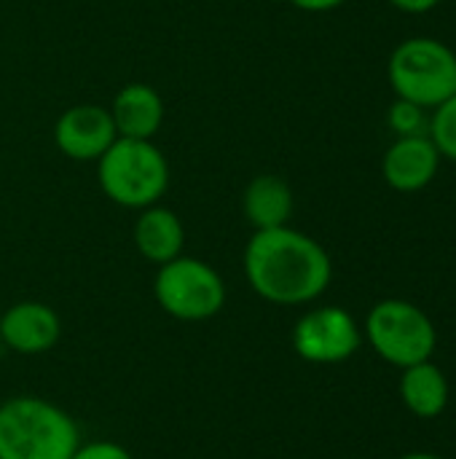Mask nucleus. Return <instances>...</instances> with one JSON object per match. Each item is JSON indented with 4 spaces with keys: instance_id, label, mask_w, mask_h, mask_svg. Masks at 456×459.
Here are the masks:
<instances>
[{
    "instance_id": "1",
    "label": "nucleus",
    "mask_w": 456,
    "mask_h": 459,
    "mask_svg": "<svg viewBox=\"0 0 456 459\" xmlns=\"http://www.w3.org/2000/svg\"><path fill=\"white\" fill-rule=\"evenodd\" d=\"M245 277L263 301L304 307L328 290L333 264L314 237L280 226L250 237L245 247Z\"/></svg>"
},
{
    "instance_id": "2",
    "label": "nucleus",
    "mask_w": 456,
    "mask_h": 459,
    "mask_svg": "<svg viewBox=\"0 0 456 459\" xmlns=\"http://www.w3.org/2000/svg\"><path fill=\"white\" fill-rule=\"evenodd\" d=\"M81 446L73 417L38 395L0 403V459H70Z\"/></svg>"
},
{
    "instance_id": "3",
    "label": "nucleus",
    "mask_w": 456,
    "mask_h": 459,
    "mask_svg": "<svg viewBox=\"0 0 456 459\" xmlns=\"http://www.w3.org/2000/svg\"><path fill=\"white\" fill-rule=\"evenodd\" d=\"M97 180L102 194L126 210L159 204L169 188V161L151 140L116 137L97 159Z\"/></svg>"
},
{
    "instance_id": "4",
    "label": "nucleus",
    "mask_w": 456,
    "mask_h": 459,
    "mask_svg": "<svg viewBox=\"0 0 456 459\" xmlns=\"http://www.w3.org/2000/svg\"><path fill=\"white\" fill-rule=\"evenodd\" d=\"M387 78L398 100L435 110L456 94V51L438 38H409L390 54Z\"/></svg>"
},
{
    "instance_id": "5",
    "label": "nucleus",
    "mask_w": 456,
    "mask_h": 459,
    "mask_svg": "<svg viewBox=\"0 0 456 459\" xmlns=\"http://www.w3.org/2000/svg\"><path fill=\"white\" fill-rule=\"evenodd\" d=\"M363 336L374 352L395 368L433 360L438 347V331L430 315L403 299H384L374 304L366 317Z\"/></svg>"
},
{
    "instance_id": "6",
    "label": "nucleus",
    "mask_w": 456,
    "mask_h": 459,
    "mask_svg": "<svg viewBox=\"0 0 456 459\" xmlns=\"http://www.w3.org/2000/svg\"><path fill=\"white\" fill-rule=\"evenodd\" d=\"M153 296L169 317L183 323H202L223 309L226 282L207 261L177 255L159 266Z\"/></svg>"
},
{
    "instance_id": "7",
    "label": "nucleus",
    "mask_w": 456,
    "mask_h": 459,
    "mask_svg": "<svg viewBox=\"0 0 456 459\" xmlns=\"http://www.w3.org/2000/svg\"><path fill=\"white\" fill-rule=\"evenodd\" d=\"M363 344L357 320L341 307H314L293 325V350L314 366H336L349 360Z\"/></svg>"
},
{
    "instance_id": "8",
    "label": "nucleus",
    "mask_w": 456,
    "mask_h": 459,
    "mask_svg": "<svg viewBox=\"0 0 456 459\" xmlns=\"http://www.w3.org/2000/svg\"><path fill=\"white\" fill-rule=\"evenodd\" d=\"M116 137L110 110L102 105H73L54 124V143L73 161H97Z\"/></svg>"
},
{
    "instance_id": "9",
    "label": "nucleus",
    "mask_w": 456,
    "mask_h": 459,
    "mask_svg": "<svg viewBox=\"0 0 456 459\" xmlns=\"http://www.w3.org/2000/svg\"><path fill=\"white\" fill-rule=\"evenodd\" d=\"M441 159L443 156L438 153L430 134L398 137L382 159V175L390 188L400 194H417L435 180Z\"/></svg>"
},
{
    "instance_id": "10",
    "label": "nucleus",
    "mask_w": 456,
    "mask_h": 459,
    "mask_svg": "<svg viewBox=\"0 0 456 459\" xmlns=\"http://www.w3.org/2000/svg\"><path fill=\"white\" fill-rule=\"evenodd\" d=\"M59 315L40 301H19L0 312V342L19 355H40L59 342Z\"/></svg>"
},
{
    "instance_id": "11",
    "label": "nucleus",
    "mask_w": 456,
    "mask_h": 459,
    "mask_svg": "<svg viewBox=\"0 0 456 459\" xmlns=\"http://www.w3.org/2000/svg\"><path fill=\"white\" fill-rule=\"evenodd\" d=\"M108 110L118 137H132V140H153V134L161 129L164 121V102L159 91L148 83L121 86Z\"/></svg>"
},
{
    "instance_id": "12",
    "label": "nucleus",
    "mask_w": 456,
    "mask_h": 459,
    "mask_svg": "<svg viewBox=\"0 0 456 459\" xmlns=\"http://www.w3.org/2000/svg\"><path fill=\"white\" fill-rule=\"evenodd\" d=\"M183 245H185L183 221L169 207L151 204L140 210L134 221V247L145 261L161 266L183 255Z\"/></svg>"
},
{
    "instance_id": "13",
    "label": "nucleus",
    "mask_w": 456,
    "mask_h": 459,
    "mask_svg": "<svg viewBox=\"0 0 456 459\" xmlns=\"http://www.w3.org/2000/svg\"><path fill=\"white\" fill-rule=\"evenodd\" d=\"M293 188L280 175H258L242 194V210L255 231L288 226L293 218Z\"/></svg>"
},
{
    "instance_id": "14",
    "label": "nucleus",
    "mask_w": 456,
    "mask_h": 459,
    "mask_svg": "<svg viewBox=\"0 0 456 459\" xmlns=\"http://www.w3.org/2000/svg\"><path fill=\"white\" fill-rule=\"evenodd\" d=\"M400 385H398V393H400V401L403 406L419 417V420H435L446 411L449 406V379L446 374L433 363V360H425V363H417V366H409V368H400Z\"/></svg>"
},
{
    "instance_id": "15",
    "label": "nucleus",
    "mask_w": 456,
    "mask_h": 459,
    "mask_svg": "<svg viewBox=\"0 0 456 459\" xmlns=\"http://www.w3.org/2000/svg\"><path fill=\"white\" fill-rule=\"evenodd\" d=\"M430 140L435 143L438 153L456 164V94L430 110Z\"/></svg>"
},
{
    "instance_id": "16",
    "label": "nucleus",
    "mask_w": 456,
    "mask_h": 459,
    "mask_svg": "<svg viewBox=\"0 0 456 459\" xmlns=\"http://www.w3.org/2000/svg\"><path fill=\"white\" fill-rule=\"evenodd\" d=\"M387 124L398 137H417V134H427L430 129V110L409 102V100H398L392 102L390 113H387Z\"/></svg>"
},
{
    "instance_id": "17",
    "label": "nucleus",
    "mask_w": 456,
    "mask_h": 459,
    "mask_svg": "<svg viewBox=\"0 0 456 459\" xmlns=\"http://www.w3.org/2000/svg\"><path fill=\"white\" fill-rule=\"evenodd\" d=\"M70 459H134L132 452L116 441H89L75 449Z\"/></svg>"
},
{
    "instance_id": "18",
    "label": "nucleus",
    "mask_w": 456,
    "mask_h": 459,
    "mask_svg": "<svg viewBox=\"0 0 456 459\" xmlns=\"http://www.w3.org/2000/svg\"><path fill=\"white\" fill-rule=\"evenodd\" d=\"M290 3L301 11H309V13H325V11L341 8L347 0H290Z\"/></svg>"
},
{
    "instance_id": "19",
    "label": "nucleus",
    "mask_w": 456,
    "mask_h": 459,
    "mask_svg": "<svg viewBox=\"0 0 456 459\" xmlns=\"http://www.w3.org/2000/svg\"><path fill=\"white\" fill-rule=\"evenodd\" d=\"M441 0H390V5H395L403 13H427L438 5Z\"/></svg>"
},
{
    "instance_id": "20",
    "label": "nucleus",
    "mask_w": 456,
    "mask_h": 459,
    "mask_svg": "<svg viewBox=\"0 0 456 459\" xmlns=\"http://www.w3.org/2000/svg\"><path fill=\"white\" fill-rule=\"evenodd\" d=\"M398 459H443L438 457V455H433V452H411V455H403V457Z\"/></svg>"
}]
</instances>
